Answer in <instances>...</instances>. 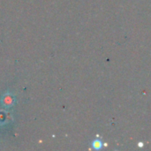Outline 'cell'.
Returning <instances> with one entry per match:
<instances>
[{"label":"cell","instance_id":"obj_1","mask_svg":"<svg viewBox=\"0 0 151 151\" xmlns=\"http://www.w3.org/2000/svg\"><path fill=\"white\" fill-rule=\"evenodd\" d=\"M93 148L94 149H96V150H99V149H101V147H102V142L99 141V140H96L94 142H93Z\"/></svg>","mask_w":151,"mask_h":151}]
</instances>
